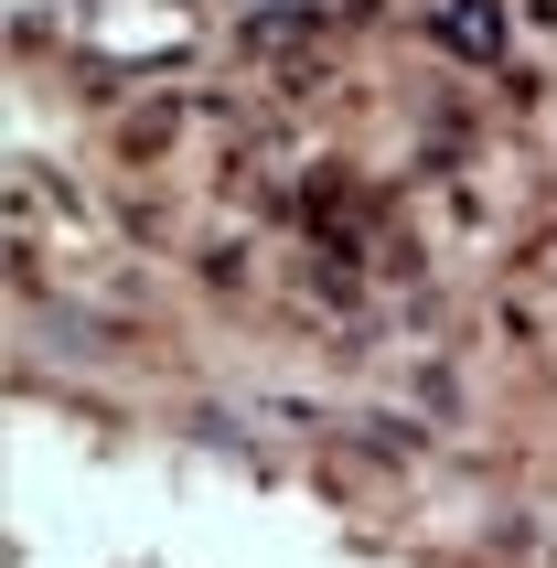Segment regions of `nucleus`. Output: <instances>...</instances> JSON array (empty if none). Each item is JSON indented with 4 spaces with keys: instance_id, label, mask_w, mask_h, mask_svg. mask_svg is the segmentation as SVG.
Instances as JSON below:
<instances>
[{
    "instance_id": "obj_1",
    "label": "nucleus",
    "mask_w": 557,
    "mask_h": 568,
    "mask_svg": "<svg viewBox=\"0 0 557 568\" xmlns=\"http://www.w3.org/2000/svg\"><path fill=\"white\" fill-rule=\"evenodd\" d=\"M439 43H462V54L504 64V22H494V11H472V0H439Z\"/></svg>"
}]
</instances>
